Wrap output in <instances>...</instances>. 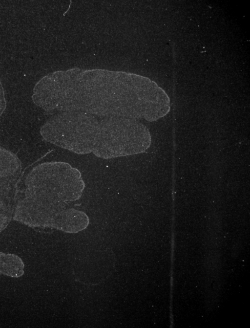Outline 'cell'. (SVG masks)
<instances>
[{
	"label": "cell",
	"instance_id": "7a4b0ae2",
	"mask_svg": "<svg viewBox=\"0 0 250 328\" xmlns=\"http://www.w3.org/2000/svg\"><path fill=\"white\" fill-rule=\"evenodd\" d=\"M84 189L80 171L69 164L47 162L38 164L18 186L13 219L32 228H53L67 233L84 229L89 219L70 203Z\"/></svg>",
	"mask_w": 250,
	"mask_h": 328
},
{
	"label": "cell",
	"instance_id": "6da1fadb",
	"mask_svg": "<svg viewBox=\"0 0 250 328\" xmlns=\"http://www.w3.org/2000/svg\"><path fill=\"white\" fill-rule=\"evenodd\" d=\"M32 99L47 112L78 111L153 122L170 109L165 90L138 74L75 68L52 72L35 85Z\"/></svg>",
	"mask_w": 250,
	"mask_h": 328
},
{
	"label": "cell",
	"instance_id": "3957f363",
	"mask_svg": "<svg viewBox=\"0 0 250 328\" xmlns=\"http://www.w3.org/2000/svg\"><path fill=\"white\" fill-rule=\"evenodd\" d=\"M40 133L59 147L103 159L144 153L151 142L148 129L138 120L78 111L56 112L42 125Z\"/></svg>",
	"mask_w": 250,
	"mask_h": 328
},
{
	"label": "cell",
	"instance_id": "5b68a950",
	"mask_svg": "<svg viewBox=\"0 0 250 328\" xmlns=\"http://www.w3.org/2000/svg\"><path fill=\"white\" fill-rule=\"evenodd\" d=\"M24 267L23 262L18 256L0 252V274L18 278L23 275Z\"/></svg>",
	"mask_w": 250,
	"mask_h": 328
},
{
	"label": "cell",
	"instance_id": "277c9868",
	"mask_svg": "<svg viewBox=\"0 0 250 328\" xmlns=\"http://www.w3.org/2000/svg\"><path fill=\"white\" fill-rule=\"evenodd\" d=\"M21 170V163L19 157L0 146V232L13 219Z\"/></svg>",
	"mask_w": 250,
	"mask_h": 328
}]
</instances>
